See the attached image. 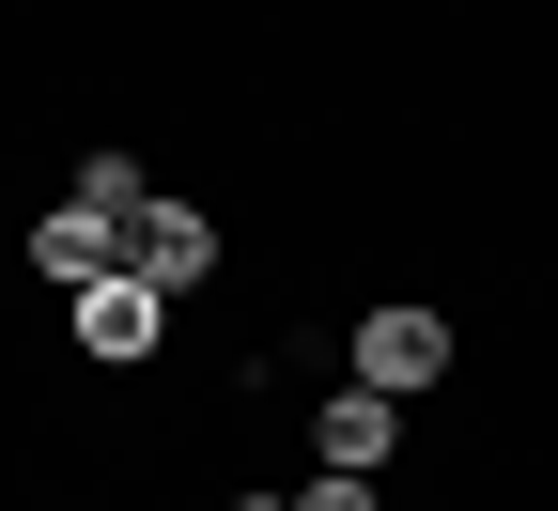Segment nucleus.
Masks as SVG:
<instances>
[{"label": "nucleus", "instance_id": "20e7f679", "mask_svg": "<svg viewBox=\"0 0 558 511\" xmlns=\"http://www.w3.org/2000/svg\"><path fill=\"white\" fill-rule=\"evenodd\" d=\"M109 264H124V233H109L94 202H62V217H32V279H62V295H94Z\"/></svg>", "mask_w": 558, "mask_h": 511}, {"label": "nucleus", "instance_id": "423d86ee", "mask_svg": "<svg viewBox=\"0 0 558 511\" xmlns=\"http://www.w3.org/2000/svg\"><path fill=\"white\" fill-rule=\"evenodd\" d=\"M78 202H94V217H109V233H124V217H140V202H156V186H140V156H78Z\"/></svg>", "mask_w": 558, "mask_h": 511}, {"label": "nucleus", "instance_id": "0eeeda50", "mask_svg": "<svg viewBox=\"0 0 558 511\" xmlns=\"http://www.w3.org/2000/svg\"><path fill=\"white\" fill-rule=\"evenodd\" d=\"M279 511H388V496H373V480H341V465H326V480H295V496H279Z\"/></svg>", "mask_w": 558, "mask_h": 511}, {"label": "nucleus", "instance_id": "7ed1b4c3", "mask_svg": "<svg viewBox=\"0 0 558 511\" xmlns=\"http://www.w3.org/2000/svg\"><path fill=\"white\" fill-rule=\"evenodd\" d=\"M435 373H450V326L388 295V311L357 326V388H388V403H403V388H435Z\"/></svg>", "mask_w": 558, "mask_h": 511}, {"label": "nucleus", "instance_id": "f03ea898", "mask_svg": "<svg viewBox=\"0 0 558 511\" xmlns=\"http://www.w3.org/2000/svg\"><path fill=\"white\" fill-rule=\"evenodd\" d=\"M156 326H171V295H156V279H94V295H78V356H94V373H140V356H156Z\"/></svg>", "mask_w": 558, "mask_h": 511}, {"label": "nucleus", "instance_id": "f257e3e1", "mask_svg": "<svg viewBox=\"0 0 558 511\" xmlns=\"http://www.w3.org/2000/svg\"><path fill=\"white\" fill-rule=\"evenodd\" d=\"M124 279L202 295V279H218V217H202V202H140V217H124Z\"/></svg>", "mask_w": 558, "mask_h": 511}, {"label": "nucleus", "instance_id": "39448f33", "mask_svg": "<svg viewBox=\"0 0 558 511\" xmlns=\"http://www.w3.org/2000/svg\"><path fill=\"white\" fill-rule=\"evenodd\" d=\"M311 450H326V465H341V480H373V465H388V450H403V403H388V388H341V403H326V418H311Z\"/></svg>", "mask_w": 558, "mask_h": 511}]
</instances>
